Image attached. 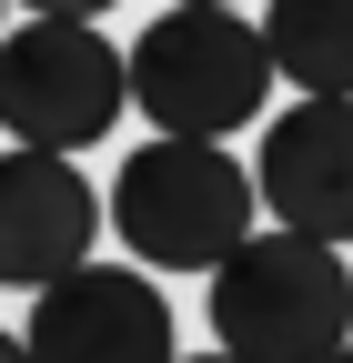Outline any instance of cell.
Here are the masks:
<instances>
[{"label": "cell", "instance_id": "6da1fadb", "mask_svg": "<svg viewBox=\"0 0 353 363\" xmlns=\"http://www.w3.org/2000/svg\"><path fill=\"white\" fill-rule=\"evenodd\" d=\"M212 343L242 363H333L353 343V262L323 233H242L223 262H212Z\"/></svg>", "mask_w": 353, "mask_h": 363}, {"label": "cell", "instance_id": "7a4b0ae2", "mask_svg": "<svg viewBox=\"0 0 353 363\" xmlns=\"http://www.w3.org/2000/svg\"><path fill=\"white\" fill-rule=\"evenodd\" d=\"M273 40L262 21H232V0H172V11L131 40V111L152 131H223L273 111Z\"/></svg>", "mask_w": 353, "mask_h": 363}, {"label": "cell", "instance_id": "3957f363", "mask_svg": "<svg viewBox=\"0 0 353 363\" xmlns=\"http://www.w3.org/2000/svg\"><path fill=\"white\" fill-rule=\"evenodd\" d=\"M252 212H262V182L223 142H202V131H152L111 182L121 252L152 262V272H212L252 233Z\"/></svg>", "mask_w": 353, "mask_h": 363}, {"label": "cell", "instance_id": "277c9868", "mask_svg": "<svg viewBox=\"0 0 353 363\" xmlns=\"http://www.w3.org/2000/svg\"><path fill=\"white\" fill-rule=\"evenodd\" d=\"M131 101V51L91 21L30 11L21 30H0V131L40 152H91L121 131Z\"/></svg>", "mask_w": 353, "mask_h": 363}, {"label": "cell", "instance_id": "5b68a950", "mask_svg": "<svg viewBox=\"0 0 353 363\" xmlns=\"http://www.w3.org/2000/svg\"><path fill=\"white\" fill-rule=\"evenodd\" d=\"M30 363H182L152 262L142 272L81 262V272H61V283H40L30 293Z\"/></svg>", "mask_w": 353, "mask_h": 363}, {"label": "cell", "instance_id": "8992f818", "mask_svg": "<svg viewBox=\"0 0 353 363\" xmlns=\"http://www.w3.org/2000/svg\"><path fill=\"white\" fill-rule=\"evenodd\" d=\"M91 242H101V192L71 172V152L11 142L0 152V283L40 293L91 262Z\"/></svg>", "mask_w": 353, "mask_h": 363}, {"label": "cell", "instance_id": "52a82bcc", "mask_svg": "<svg viewBox=\"0 0 353 363\" xmlns=\"http://www.w3.org/2000/svg\"><path fill=\"white\" fill-rule=\"evenodd\" d=\"M252 182H262L273 222L353 242V91H303L293 111H273Z\"/></svg>", "mask_w": 353, "mask_h": 363}, {"label": "cell", "instance_id": "ba28073f", "mask_svg": "<svg viewBox=\"0 0 353 363\" xmlns=\"http://www.w3.org/2000/svg\"><path fill=\"white\" fill-rule=\"evenodd\" d=\"M262 40L293 91H353V0H262Z\"/></svg>", "mask_w": 353, "mask_h": 363}, {"label": "cell", "instance_id": "9c48e42d", "mask_svg": "<svg viewBox=\"0 0 353 363\" xmlns=\"http://www.w3.org/2000/svg\"><path fill=\"white\" fill-rule=\"evenodd\" d=\"M21 11H51V21H101L111 0H21Z\"/></svg>", "mask_w": 353, "mask_h": 363}, {"label": "cell", "instance_id": "30bf717a", "mask_svg": "<svg viewBox=\"0 0 353 363\" xmlns=\"http://www.w3.org/2000/svg\"><path fill=\"white\" fill-rule=\"evenodd\" d=\"M0 363H30V333H0Z\"/></svg>", "mask_w": 353, "mask_h": 363}, {"label": "cell", "instance_id": "8fae6325", "mask_svg": "<svg viewBox=\"0 0 353 363\" xmlns=\"http://www.w3.org/2000/svg\"><path fill=\"white\" fill-rule=\"evenodd\" d=\"M182 363H242V353H182Z\"/></svg>", "mask_w": 353, "mask_h": 363}, {"label": "cell", "instance_id": "7c38bea8", "mask_svg": "<svg viewBox=\"0 0 353 363\" xmlns=\"http://www.w3.org/2000/svg\"><path fill=\"white\" fill-rule=\"evenodd\" d=\"M333 363H353V343H343V353H333Z\"/></svg>", "mask_w": 353, "mask_h": 363}, {"label": "cell", "instance_id": "4fadbf2b", "mask_svg": "<svg viewBox=\"0 0 353 363\" xmlns=\"http://www.w3.org/2000/svg\"><path fill=\"white\" fill-rule=\"evenodd\" d=\"M0 11H11V0H0Z\"/></svg>", "mask_w": 353, "mask_h": 363}]
</instances>
